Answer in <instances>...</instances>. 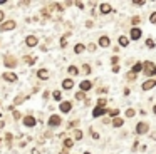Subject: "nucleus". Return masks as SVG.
<instances>
[{
    "mask_svg": "<svg viewBox=\"0 0 156 154\" xmlns=\"http://www.w3.org/2000/svg\"><path fill=\"white\" fill-rule=\"evenodd\" d=\"M76 99H79V100H82V99H84V94H82V92H79V94H77V96H76Z\"/></svg>",
    "mask_w": 156,
    "mask_h": 154,
    "instance_id": "28",
    "label": "nucleus"
},
{
    "mask_svg": "<svg viewBox=\"0 0 156 154\" xmlns=\"http://www.w3.org/2000/svg\"><path fill=\"white\" fill-rule=\"evenodd\" d=\"M25 62H27V64H34V59H30V57H25Z\"/></svg>",
    "mask_w": 156,
    "mask_h": 154,
    "instance_id": "29",
    "label": "nucleus"
},
{
    "mask_svg": "<svg viewBox=\"0 0 156 154\" xmlns=\"http://www.w3.org/2000/svg\"><path fill=\"white\" fill-rule=\"evenodd\" d=\"M15 64H17V62H15L14 57H10V55L5 57V65H9V67H15Z\"/></svg>",
    "mask_w": 156,
    "mask_h": 154,
    "instance_id": "7",
    "label": "nucleus"
},
{
    "mask_svg": "<svg viewBox=\"0 0 156 154\" xmlns=\"http://www.w3.org/2000/svg\"><path fill=\"white\" fill-rule=\"evenodd\" d=\"M84 154H89V152H84Z\"/></svg>",
    "mask_w": 156,
    "mask_h": 154,
    "instance_id": "37",
    "label": "nucleus"
},
{
    "mask_svg": "<svg viewBox=\"0 0 156 154\" xmlns=\"http://www.w3.org/2000/svg\"><path fill=\"white\" fill-rule=\"evenodd\" d=\"M32 154H39V151H37V149H34V152H32Z\"/></svg>",
    "mask_w": 156,
    "mask_h": 154,
    "instance_id": "35",
    "label": "nucleus"
},
{
    "mask_svg": "<svg viewBox=\"0 0 156 154\" xmlns=\"http://www.w3.org/2000/svg\"><path fill=\"white\" fill-rule=\"evenodd\" d=\"M81 89H82V90H89V89H91V82H89V80L81 82Z\"/></svg>",
    "mask_w": 156,
    "mask_h": 154,
    "instance_id": "17",
    "label": "nucleus"
},
{
    "mask_svg": "<svg viewBox=\"0 0 156 154\" xmlns=\"http://www.w3.org/2000/svg\"><path fill=\"white\" fill-rule=\"evenodd\" d=\"M146 45H148V47H154V42L149 39V40H146Z\"/></svg>",
    "mask_w": 156,
    "mask_h": 154,
    "instance_id": "24",
    "label": "nucleus"
},
{
    "mask_svg": "<svg viewBox=\"0 0 156 154\" xmlns=\"http://www.w3.org/2000/svg\"><path fill=\"white\" fill-rule=\"evenodd\" d=\"M0 20H4V12H0Z\"/></svg>",
    "mask_w": 156,
    "mask_h": 154,
    "instance_id": "34",
    "label": "nucleus"
},
{
    "mask_svg": "<svg viewBox=\"0 0 156 154\" xmlns=\"http://www.w3.org/2000/svg\"><path fill=\"white\" fill-rule=\"evenodd\" d=\"M35 44H37V37H27V45L29 47H34L35 45Z\"/></svg>",
    "mask_w": 156,
    "mask_h": 154,
    "instance_id": "10",
    "label": "nucleus"
},
{
    "mask_svg": "<svg viewBox=\"0 0 156 154\" xmlns=\"http://www.w3.org/2000/svg\"><path fill=\"white\" fill-rule=\"evenodd\" d=\"M101 12H102V13H109V12H111V5H108V3H102V5H101Z\"/></svg>",
    "mask_w": 156,
    "mask_h": 154,
    "instance_id": "16",
    "label": "nucleus"
},
{
    "mask_svg": "<svg viewBox=\"0 0 156 154\" xmlns=\"http://www.w3.org/2000/svg\"><path fill=\"white\" fill-rule=\"evenodd\" d=\"M146 74H148V75L156 74V69H154V65H153L151 62H146Z\"/></svg>",
    "mask_w": 156,
    "mask_h": 154,
    "instance_id": "6",
    "label": "nucleus"
},
{
    "mask_svg": "<svg viewBox=\"0 0 156 154\" xmlns=\"http://www.w3.org/2000/svg\"><path fill=\"white\" fill-rule=\"evenodd\" d=\"M114 127H119V126H122V119H114Z\"/></svg>",
    "mask_w": 156,
    "mask_h": 154,
    "instance_id": "21",
    "label": "nucleus"
},
{
    "mask_svg": "<svg viewBox=\"0 0 156 154\" xmlns=\"http://www.w3.org/2000/svg\"><path fill=\"white\" fill-rule=\"evenodd\" d=\"M24 124H25V126H29V127H32V126H35V119L29 116V117H25V119H24Z\"/></svg>",
    "mask_w": 156,
    "mask_h": 154,
    "instance_id": "8",
    "label": "nucleus"
},
{
    "mask_svg": "<svg viewBox=\"0 0 156 154\" xmlns=\"http://www.w3.org/2000/svg\"><path fill=\"white\" fill-rule=\"evenodd\" d=\"M54 97L59 100V99H61V92H54Z\"/></svg>",
    "mask_w": 156,
    "mask_h": 154,
    "instance_id": "32",
    "label": "nucleus"
},
{
    "mask_svg": "<svg viewBox=\"0 0 156 154\" xmlns=\"http://www.w3.org/2000/svg\"><path fill=\"white\" fill-rule=\"evenodd\" d=\"M154 86H156V80L154 79H149V80H146V82L143 84V90H149V89H153Z\"/></svg>",
    "mask_w": 156,
    "mask_h": 154,
    "instance_id": "1",
    "label": "nucleus"
},
{
    "mask_svg": "<svg viewBox=\"0 0 156 154\" xmlns=\"http://www.w3.org/2000/svg\"><path fill=\"white\" fill-rule=\"evenodd\" d=\"M81 137H82V132L81 131H76V139H81Z\"/></svg>",
    "mask_w": 156,
    "mask_h": 154,
    "instance_id": "27",
    "label": "nucleus"
},
{
    "mask_svg": "<svg viewBox=\"0 0 156 154\" xmlns=\"http://www.w3.org/2000/svg\"><path fill=\"white\" fill-rule=\"evenodd\" d=\"M72 86H74V82H72L71 79H66L64 82H62V87H64V89H71Z\"/></svg>",
    "mask_w": 156,
    "mask_h": 154,
    "instance_id": "13",
    "label": "nucleus"
},
{
    "mask_svg": "<svg viewBox=\"0 0 156 154\" xmlns=\"http://www.w3.org/2000/svg\"><path fill=\"white\" fill-rule=\"evenodd\" d=\"M72 146V141L71 139H66V147H71Z\"/></svg>",
    "mask_w": 156,
    "mask_h": 154,
    "instance_id": "30",
    "label": "nucleus"
},
{
    "mask_svg": "<svg viewBox=\"0 0 156 154\" xmlns=\"http://www.w3.org/2000/svg\"><path fill=\"white\" fill-rule=\"evenodd\" d=\"M99 45H101V47H108L109 45V39H108V37H101V39H99Z\"/></svg>",
    "mask_w": 156,
    "mask_h": 154,
    "instance_id": "14",
    "label": "nucleus"
},
{
    "mask_svg": "<svg viewBox=\"0 0 156 154\" xmlns=\"http://www.w3.org/2000/svg\"><path fill=\"white\" fill-rule=\"evenodd\" d=\"M139 37H141V30H139V29H133V30H131V39L138 40Z\"/></svg>",
    "mask_w": 156,
    "mask_h": 154,
    "instance_id": "9",
    "label": "nucleus"
},
{
    "mask_svg": "<svg viewBox=\"0 0 156 154\" xmlns=\"http://www.w3.org/2000/svg\"><path fill=\"white\" fill-rule=\"evenodd\" d=\"M74 50H76V54H81L82 50H84V45H82V44H77V45L74 47Z\"/></svg>",
    "mask_w": 156,
    "mask_h": 154,
    "instance_id": "19",
    "label": "nucleus"
},
{
    "mask_svg": "<svg viewBox=\"0 0 156 154\" xmlns=\"http://www.w3.org/2000/svg\"><path fill=\"white\" fill-rule=\"evenodd\" d=\"M69 74H72V75H76V74H77V69H76V67H69Z\"/></svg>",
    "mask_w": 156,
    "mask_h": 154,
    "instance_id": "22",
    "label": "nucleus"
},
{
    "mask_svg": "<svg viewBox=\"0 0 156 154\" xmlns=\"http://www.w3.org/2000/svg\"><path fill=\"white\" fill-rule=\"evenodd\" d=\"M119 44H121L122 47H126V45H128V44H129V40L126 39V37H119Z\"/></svg>",
    "mask_w": 156,
    "mask_h": 154,
    "instance_id": "18",
    "label": "nucleus"
},
{
    "mask_svg": "<svg viewBox=\"0 0 156 154\" xmlns=\"http://www.w3.org/2000/svg\"><path fill=\"white\" fill-rule=\"evenodd\" d=\"M37 75H39V79H47V77H49V72L42 69V70H39V72H37Z\"/></svg>",
    "mask_w": 156,
    "mask_h": 154,
    "instance_id": "15",
    "label": "nucleus"
},
{
    "mask_svg": "<svg viewBox=\"0 0 156 154\" xmlns=\"http://www.w3.org/2000/svg\"><path fill=\"white\" fill-rule=\"evenodd\" d=\"M153 110H154V114H156V106H154V109H153Z\"/></svg>",
    "mask_w": 156,
    "mask_h": 154,
    "instance_id": "36",
    "label": "nucleus"
},
{
    "mask_svg": "<svg viewBox=\"0 0 156 154\" xmlns=\"http://www.w3.org/2000/svg\"><path fill=\"white\" fill-rule=\"evenodd\" d=\"M149 20H151L153 23H156V13H151V17H149Z\"/></svg>",
    "mask_w": 156,
    "mask_h": 154,
    "instance_id": "26",
    "label": "nucleus"
},
{
    "mask_svg": "<svg viewBox=\"0 0 156 154\" xmlns=\"http://www.w3.org/2000/svg\"><path fill=\"white\" fill-rule=\"evenodd\" d=\"M143 69V65L141 64H134V67H133V74H136V72H139V70Z\"/></svg>",
    "mask_w": 156,
    "mask_h": 154,
    "instance_id": "20",
    "label": "nucleus"
},
{
    "mask_svg": "<svg viewBox=\"0 0 156 154\" xmlns=\"http://www.w3.org/2000/svg\"><path fill=\"white\" fill-rule=\"evenodd\" d=\"M126 116H128V117H133V116H134V110H133V109H128V110H126Z\"/></svg>",
    "mask_w": 156,
    "mask_h": 154,
    "instance_id": "23",
    "label": "nucleus"
},
{
    "mask_svg": "<svg viewBox=\"0 0 156 154\" xmlns=\"http://www.w3.org/2000/svg\"><path fill=\"white\" fill-rule=\"evenodd\" d=\"M136 131H138V134H144L146 131H148V124H144V122L138 124V126H136Z\"/></svg>",
    "mask_w": 156,
    "mask_h": 154,
    "instance_id": "3",
    "label": "nucleus"
},
{
    "mask_svg": "<svg viewBox=\"0 0 156 154\" xmlns=\"http://www.w3.org/2000/svg\"><path fill=\"white\" fill-rule=\"evenodd\" d=\"M102 114H104V109L98 106V107L94 109V112H92V116H94V117H99V116H102Z\"/></svg>",
    "mask_w": 156,
    "mask_h": 154,
    "instance_id": "12",
    "label": "nucleus"
},
{
    "mask_svg": "<svg viewBox=\"0 0 156 154\" xmlns=\"http://www.w3.org/2000/svg\"><path fill=\"white\" fill-rule=\"evenodd\" d=\"M4 77L9 80V82H15V80H17V75H15L14 72H5V74H4Z\"/></svg>",
    "mask_w": 156,
    "mask_h": 154,
    "instance_id": "5",
    "label": "nucleus"
},
{
    "mask_svg": "<svg viewBox=\"0 0 156 154\" xmlns=\"http://www.w3.org/2000/svg\"><path fill=\"white\" fill-rule=\"evenodd\" d=\"M61 110L62 112H69V110H71V102H62L61 104Z\"/></svg>",
    "mask_w": 156,
    "mask_h": 154,
    "instance_id": "11",
    "label": "nucleus"
},
{
    "mask_svg": "<svg viewBox=\"0 0 156 154\" xmlns=\"http://www.w3.org/2000/svg\"><path fill=\"white\" fill-rule=\"evenodd\" d=\"M12 29H15V22H7V23H2V27H0V30L2 32H5V30H12Z\"/></svg>",
    "mask_w": 156,
    "mask_h": 154,
    "instance_id": "2",
    "label": "nucleus"
},
{
    "mask_svg": "<svg viewBox=\"0 0 156 154\" xmlns=\"http://www.w3.org/2000/svg\"><path fill=\"white\" fill-rule=\"evenodd\" d=\"M106 106V99H99V107H104Z\"/></svg>",
    "mask_w": 156,
    "mask_h": 154,
    "instance_id": "25",
    "label": "nucleus"
},
{
    "mask_svg": "<svg viewBox=\"0 0 156 154\" xmlns=\"http://www.w3.org/2000/svg\"><path fill=\"white\" fill-rule=\"evenodd\" d=\"M87 49L92 52V50H96V45H94V44H89V45H87Z\"/></svg>",
    "mask_w": 156,
    "mask_h": 154,
    "instance_id": "31",
    "label": "nucleus"
},
{
    "mask_svg": "<svg viewBox=\"0 0 156 154\" xmlns=\"http://www.w3.org/2000/svg\"><path fill=\"white\" fill-rule=\"evenodd\" d=\"M59 124H61V117L59 116H52L49 119V126H59Z\"/></svg>",
    "mask_w": 156,
    "mask_h": 154,
    "instance_id": "4",
    "label": "nucleus"
},
{
    "mask_svg": "<svg viewBox=\"0 0 156 154\" xmlns=\"http://www.w3.org/2000/svg\"><path fill=\"white\" fill-rule=\"evenodd\" d=\"M82 70H84V72L87 74V72H89V70H91V69H89V65H84V67H82Z\"/></svg>",
    "mask_w": 156,
    "mask_h": 154,
    "instance_id": "33",
    "label": "nucleus"
}]
</instances>
